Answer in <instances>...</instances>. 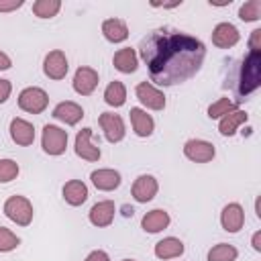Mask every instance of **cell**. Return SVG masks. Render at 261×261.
<instances>
[{"label":"cell","instance_id":"6da1fadb","mask_svg":"<svg viewBox=\"0 0 261 261\" xmlns=\"http://www.w3.org/2000/svg\"><path fill=\"white\" fill-rule=\"evenodd\" d=\"M141 59L159 86H175L194 77L206 57L200 39L169 29H157L141 41Z\"/></svg>","mask_w":261,"mask_h":261},{"label":"cell","instance_id":"7a4b0ae2","mask_svg":"<svg viewBox=\"0 0 261 261\" xmlns=\"http://www.w3.org/2000/svg\"><path fill=\"white\" fill-rule=\"evenodd\" d=\"M261 84V53L249 51V55L243 61L241 67V80H239V94L247 96L253 90H257Z\"/></svg>","mask_w":261,"mask_h":261},{"label":"cell","instance_id":"3957f363","mask_svg":"<svg viewBox=\"0 0 261 261\" xmlns=\"http://www.w3.org/2000/svg\"><path fill=\"white\" fill-rule=\"evenodd\" d=\"M4 214L12 222H16L18 226H29L33 222L35 210H33V204H31L29 198H24V196H10L4 202Z\"/></svg>","mask_w":261,"mask_h":261},{"label":"cell","instance_id":"277c9868","mask_svg":"<svg viewBox=\"0 0 261 261\" xmlns=\"http://www.w3.org/2000/svg\"><path fill=\"white\" fill-rule=\"evenodd\" d=\"M49 106V96L39 86H29L18 94V108L29 114H41Z\"/></svg>","mask_w":261,"mask_h":261},{"label":"cell","instance_id":"5b68a950","mask_svg":"<svg viewBox=\"0 0 261 261\" xmlns=\"http://www.w3.org/2000/svg\"><path fill=\"white\" fill-rule=\"evenodd\" d=\"M41 147L47 155H61L67 149V130H63L61 126L55 124H45L43 126V135H41Z\"/></svg>","mask_w":261,"mask_h":261},{"label":"cell","instance_id":"8992f818","mask_svg":"<svg viewBox=\"0 0 261 261\" xmlns=\"http://www.w3.org/2000/svg\"><path fill=\"white\" fill-rule=\"evenodd\" d=\"M184 155L194 163H208L214 159L216 149L210 141L204 139H190L184 143Z\"/></svg>","mask_w":261,"mask_h":261},{"label":"cell","instance_id":"52a82bcc","mask_svg":"<svg viewBox=\"0 0 261 261\" xmlns=\"http://www.w3.org/2000/svg\"><path fill=\"white\" fill-rule=\"evenodd\" d=\"M67 69H69V61L61 49H53L45 55L43 71L49 80H63L67 75Z\"/></svg>","mask_w":261,"mask_h":261},{"label":"cell","instance_id":"ba28073f","mask_svg":"<svg viewBox=\"0 0 261 261\" xmlns=\"http://www.w3.org/2000/svg\"><path fill=\"white\" fill-rule=\"evenodd\" d=\"M135 94H137L139 102H141L143 106H147L149 110H163V108H165V94H163L159 88H155L151 82H141V84H137Z\"/></svg>","mask_w":261,"mask_h":261},{"label":"cell","instance_id":"9c48e42d","mask_svg":"<svg viewBox=\"0 0 261 261\" xmlns=\"http://www.w3.org/2000/svg\"><path fill=\"white\" fill-rule=\"evenodd\" d=\"M102 130H104V137L108 143H118L124 139L126 135V128H124V120L120 114H114V112H102L100 118H98Z\"/></svg>","mask_w":261,"mask_h":261},{"label":"cell","instance_id":"30bf717a","mask_svg":"<svg viewBox=\"0 0 261 261\" xmlns=\"http://www.w3.org/2000/svg\"><path fill=\"white\" fill-rule=\"evenodd\" d=\"M98 82H100V75L94 67H77L75 73H73V90L80 94V96H90L96 88H98Z\"/></svg>","mask_w":261,"mask_h":261},{"label":"cell","instance_id":"8fae6325","mask_svg":"<svg viewBox=\"0 0 261 261\" xmlns=\"http://www.w3.org/2000/svg\"><path fill=\"white\" fill-rule=\"evenodd\" d=\"M157 192H159V184H157V179H155L153 175H149V173L139 175V177L135 179L133 188H130V194H133V198H135L139 204L151 202V200L157 196Z\"/></svg>","mask_w":261,"mask_h":261},{"label":"cell","instance_id":"7c38bea8","mask_svg":"<svg viewBox=\"0 0 261 261\" xmlns=\"http://www.w3.org/2000/svg\"><path fill=\"white\" fill-rule=\"evenodd\" d=\"M220 224L226 232H239L245 224V210L239 202H230L220 212Z\"/></svg>","mask_w":261,"mask_h":261},{"label":"cell","instance_id":"4fadbf2b","mask_svg":"<svg viewBox=\"0 0 261 261\" xmlns=\"http://www.w3.org/2000/svg\"><path fill=\"white\" fill-rule=\"evenodd\" d=\"M239 39H241V33L230 22H218L212 29V43L218 49H230V47H234L239 43Z\"/></svg>","mask_w":261,"mask_h":261},{"label":"cell","instance_id":"5bb4252c","mask_svg":"<svg viewBox=\"0 0 261 261\" xmlns=\"http://www.w3.org/2000/svg\"><path fill=\"white\" fill-rule=\"evenodd\" d=\"M75 155L86 159V161H98L100 159V147H96L92 143V128H82L77 135H75Z\"/></svg>","mask_w":261,"mask_h":261},{"label":"cell","instance_id":"9a60e30c","mask_svg":"<svg viewBox=\"0 0 261 261\" xmlns=\"http://www.w3.org/2000/svg\"><path fill=\"white\" fill-rule=\"evenodd\" d=\"M114 212H116V206H114L112 200H100V202H96V204L92 206V210L88 212V218H90V222H92L94 226L106 228V226L112 224Z\"/></svg>","mask_w":261,"mask_h":261},{"label":"cell","instance_id":"2e32d148","mask_svg":"<svg viewBox=\"0 0 261 261\" xmlns=\"http://www.w3.org/2000/svg\"><path fill=\"white\" fill-rule=\"evenodd\" d=\"M10 139L20 147H29L35 141V126L24 118H12L10 120Z\"/></svg>","mask_w":261,"mask_h":261},{"label":"cell","instance_id":"e0dca14e","mask_svg":"<svg viewBox=\"0 0 261 261\" xmlns=\"http://www.w3.org/2000/svg\"><path fill=\"white\" fill-rule=\"evenodd\" d=\"M90 179H92V184H94L98 190H102V192H112V190H116V188L120 186V181H122L120 173H118L116 169H110V167L92 171V173H90Z\"/></svg>","mask_w":261,"mask_h":261},{"label":"cell","instance_id":"ac0fdd59","mask_svg":"<svg viewBox=\"0 0 261 261\" xmlns=\"http://www.w3.org/2000/svg\"><path fill=\"white\" fill-rule=\"evenodd\" d=\"M53 116L69 126L77 124L82 118H84V108L71 100H65V102H59L55 108H53Z\"/></svg>","mask_w":261,"mask_h":261},{"label":"cell","instance_id":"d6986e66","mask_svg":"<svg viewBox=\"0 0 261 261\" xmlns=\"http://www.w3.org/2000/svg\"><path fill=\"white\" fill-rule=\"evenodd\" d=\"M130 124L137 137H151L155 130V120L151 118V114H147V110L143 108H130Z\"/></svg>","mask_w":261,"mask_h":261},{"label":"cell","instance_id":"ffe728a7","mask_svg":"<svg viewBox=\"0 0 261 261\" xmlns=\"http://www.w3.org/2000/svg\"><path fill=\"white\" fill-rule=\"evenodd\" d=\"M169 222H171L169 212H165L163 208H155V210H151V212H147V214L143 216L141 226H143L145 232L155 234V232H161L163 228H167Z\"/></svg>","mask_w":261,"mask_h":261},{"label":"cell","instance_id":"44dd1931","mask_svg":"<svg viewBox=\"0 0 261 261\" xmlns=\"http://www.w3.org/2000/svg\"><path fill=\"white\" fill-rule=\"evenodd\" d=\"M102 35L110 43H122L128 37V27L122 18H106L102 22Z\"/></svg>","mask_w":261,"mask_h":261},{"label":"cell","instance_id":"7402d4cb","mask_svg":"<svg viewBox=\"0 0 261 261\" xmlns=\"http://www.w3.org/2000/svg\"><path fill=\"white\" fill-rule=\"evenodd\" d=\"M112 63H114V67H116L120 73H133V71H137V67H139V55H137L135 49L122 47V49H118V51L114 53Z\"/></svg>","mask_w":261,"mask_h":261},{"label":"cell","instance_id":"603a6c76","mask_svg":"<svg viewBox=\"0 0 261 261\" xmlns=\"http://www.w3.org/2000/svg\"><path fill=\"white\" fill-rule=\"evenodd\" d=\"M247 118H249V114H247L245 110L234 108L232 112H228V114H224V116L220 118V122H218V133H220L222 137H232V135L239 130V126L247 122Z\"/></svg>","mask_w":261,"mask_h":261},{"label":"cell","instance_id":"cb8c5ba5","mask_svg":"<svg viewBox=\"0 0 261 261\" xmlns=\"http://www.w3.org/2000/svg\"><path fill=\"white\" fill-rule=\"evenodd\" d=\"M63 200L69 206H82L88 200V186L82 179H69L63 186Z\"/></svg>","mask_w":261,"mask_h":261},{"label":"cell","instance_id":"d4e9b609","mask_svg":"<svg viewBox=\"0 0 261 261\" xmlns=\"http://www.w3.org/2000/svg\"><path fill=\"white\" fill-rule=\"evenodd\" d=\"M184 251H186L184 243L175 237H165L155 245V257H159V259H175V257L184 255Z\"/></svg>","mask_w":261,"mask_h":261},{"label":"cell","instance_id":"484cf974","mask_svg":"<svg viewBox=\"0 0 261 261\" xmlns=\"http://www.w3.org/2000/svg\"><path fill=\"white\" fill-rule=\"evenodd\" d=\"M104 102H106L108 106L120 108V106L126 102V88H124V84L118 82V80L110 82V84L106 86V90H104Z\"/></svg>","mask_w":261,"mask_h":261},{"label":"cell","instance_id":"4316f807","mask_svg":"<svg viewBox=\"0 0 261 261\" xmlns=\"http://www.w3.org/2000/svg\"><path fill=\"white\" fill-rule=\"evenodd\" d=\"M239 257L237 247L228 243H218L208 251V261H234Z\"/></svg>","mask_w":261,"mask_h":261},{"label":"cell","instance_id":"83f0119b","mask_svg":"<svg viewBox=\"0 0 261 261\" xmlns=\"http://www.w3.org/2000/svg\"><path fill=\"white\" fill-rule=\"evenodd\" d=\"M59 10H61L59 0H37L33 4V14L39 18H53Z\"/></svg>","mask_w":261,"mask_h":261},{"label":"cell","instance_id":"f1b7e54d","mask_svg":"<svg viewBox=\"0 0 261 261\" xmlns=\"http://www.w3.org/2000/svg\"><path fill=\"white\" fill-rule=\"evenodd\" d=\"M239 18L245 22H255L261 18V0H249L239 8Z\"/></svg>","mask_w":261,"mask_h":261},{"label":"cell","instance_id":"f546056e","mask_svg":"<svg viewBox=\"0 0 261 261\" xmlns=\"http://www.w3.org/2000/svg\"><path fill=\"white\" fill-rule=\"evenodd\" d=\"M234 108H237V104H234L232 100H228V98H218L214 104H210L208 116H210V118H222L224 114L232 112Z\"/></svg>","mask_w":261,"mask_h":261},{"label":"cell","instance_id":"4dcf8cb0","mask_svg":"<svg viewBox=\"0 0 261 261\" xmlns=\"http://www.w3.org/2000/svg\"><path fill=\"white\" fill-rule=\"evenodd\" d=\"M20 167L14 159H0V184H8L12 179H16Z\"/></svg>","mask_w":261,"mask_h":261},{"label":"cell","instance_id":"1f68e13d","mask_svg":"<svg viewBox=\"0 0 261 261\" xmlns=\"http://www.w3.org/2000/svg\"><path fill=\"white\" fill-rule=\"evenodd\" d=\"M20 245V239L6 226H0V253H10Z\"/></svg>","mask_w":261,"mask_h":261},{"label":"cell","instance_id":"d6a6232c","mask_svg":"<svg viewBox=\"0 0 261 261\" xmlns=\"http://www.w3.org/2000/svg\"><path fill=\"white\" fill-rule=\"evenodd\" d=\"M249 49H251V51L261 53V29H255V31L251 33V39H249Z\"/></svg>","mask_w":261,"mask_h":261},{"label":"cell","instance_id":"836d02e7","mask_svg":"<svg viewBox=\"0 0 261 261\" xmlns=\"http://www.w3.org/2000/svg\"><path fill=\"white\" fill-rule=\"evenodd\" d=\"M24 2L22 0H0V12H12L18 10Z\"/></svg>","mask_w":261,"mask_h":261},{"label":"cell","instance_id":"e575fe53","mask_svg":"<svg viewBox=\"0 0 261 261\" xmlns=\"http://www.w3.org/2000/svg\"><path fill=\"white\" fill-rule=\"evenodd\" d=\"M10 92H12V84L8 80L0 77V104H4L10 98Z\"/></svg>","mask_w":261,"mask_h":261},{"label":"cell","instance_id":"d590c367","mask_svg":"<svg viewBox=\"0 0 261 261\" xmlns=\"http://www.w3.org/2000/svg\"><path fill=\"white\" fill-rule=\"evenodd\" d=\"M86 261H110V257H108V253H106V251H102V249H96V251L88 253Z\"/></svg>","mask_w":261,"mask_h":261},{"label":"cell","instance_id":"8d00e7d4","mask_svg":"<svg viewBox=\"0 0 261 261\" xmlns=\"http://www.w3.org/2000/svg\"><path fill=\"white\" fill-rule=\"evenodd\" d=\"M10 65H12V59L4 51H0V69H10Z\"/></svg>","mask_w":261,"mask_h":261},{"label":"cell","instance_id":"74e56055","mask_svg":"<svg viewBox=\"0 0 261 261\" xmlns=\"http://www.w3.org/2000/svg\"><path fill=\"white\" fill-rule=\"evenodd\" d=\"M251 245H253V249L259 253L261 251V230H257L255 234H253V239H251Z\"/></svg>","mask_w":261,"mask_h":261},{"label":"cell","instance_id":"f35d334b","mask_svg":"<svg viewBox=\"0 0 261 261\" xmlns=\"http://www.w3.org/2000/svg\"><path fill=\"white\" fill-rule=\"evenodd\" d=\"M122 261H135V259H122Z\"/></svg>","mask_w":261,"mask_h":261}]
</instances>
